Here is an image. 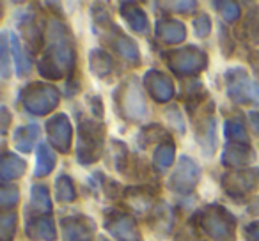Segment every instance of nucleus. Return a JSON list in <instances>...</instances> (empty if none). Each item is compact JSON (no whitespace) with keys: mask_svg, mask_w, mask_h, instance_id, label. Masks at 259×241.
Segmentation results:
<instances>
[{"mask_svg":"<svg viewBox=\"0 0 259 241\" xmlns=\"http://www.w3.org/2000/svg\"><path fill=\"white\" fill-rule=\"evenodd\" d=\"M197 179H199V170L195 167V163L190 158H181L180 167H178L172 179L169 181V184L176 191H188L195 186Z\"/></svg>","mask_w":259,"mask_h":241,"instance_id":"nucleus-1","label":"nucleus"},{"mask_svg":"<svg viewBox=\"0 0 259 241\" xmlns=\"http://www.w3.org/2000/svg\"><path fill=\"white\" fill-rule=\"evenodd\" d=\"M122 108L126 110V117L141 119L146 115V103L142 98V90L139 83L135 82V78H132V82H128V85H126V92L122 96Z\"/></svg>","mask_w":259,"mask_h":241,"instance_id":"nucleus-2","label":"nucleus"},{"mask_svg":"<svg viewBox=\"0 0 259 241\" xmlns=\"http://www.w3.org/2000/svg\"><path fill=\"white\" fill-rule=\"evenodd\" d=\"M155 76H156L155 80L146 78V80H149L148 85L151 87L153 96H155L158 101H165V100H169V98L172 96V83H170V80L167 78V76L160 75V73H156Z\"/></svg>","mask_w":259,"mask_h":241,"instance_id":"nucleus-3","label":"nucleus"},{"mask_svg":"<svg viewBox=\"0 0 259 241\" xmlns=\"http://www.w3.org/2000/svg\"><path fill=\"white\" fill-rule=\"evenodd\" d=\"M199 57H202V54L201 55H197V54H190V52H185V50H180V54L174 57V68L176 69H180V66H183V69L187 68L185 64H188V73L190 71H195L197 69V66H199ZM201 68V66H199Z\"/></svg>","mask_w":259,"mask_h":241,"instance_id":"nucleus-4","label":"nucleus"},{"mask_svg":"<svg viewBox=\"0 0 259 241\" xmlns=\"http://www.w3.org/2000/svg\"><path fill=\"white\" fill-rule=\"evenodd\" d=\"M160 36H162L165 41L176 43V41H181L185 37V29H183V25H180L178 22H169L162 30H160Z\"/></svg>","mask_w":259,"mask_h":241,"instance_id":"nucleus-5","label":"nucleus"},{"mask_svg":"<svg viewBox=\"0 0 259 241\" xmlns=\"http://www.w3.org/2000/svg\"><path fill=\"white\" fill-rule=\"evenodd\" d=\"M37 163H39L37 167H41V163H45V167L41 169V172L37 174V176H47V174L54 169V155H52V151L45 144L39 146V153H37Z\"/></svg>","mask_w":259,"mask_h":241,"instance_id":"nucleus-6","label":"nucleus"},{"mask_svg":"<svg viewBox=\"0 0 259 241\" xmlns=\"http://www.w3.org/2000/svg\"><path fill=\"white\" fill-rule=\"evenodd\" d=\"M172 156H174V146L167 144V146H163V148H160L155 155L156 167H158L160 170H165L167 167L172 163Z\"/></svg>","mask_w":259,"mask_h":241,"instance_id":"nucleus-7","label":"nucleus"},{"mask_svg":"<svg viewBox=\"0 0 259 241\" xmlns=\"http://www.w3.org/2000/svg\"><path fill=\"white\" fill-rule=\"evenodd\" d=\"M126 18L132 22V27L134 29H137L139 32H148V20H146L144 13L139 11V9H135V11H130V16H126Z\"/></svg>","mask_w":259,"mask_h":241,"instance_id":"nucleus-8","label":"nucleus"},{"mask_svg":"<svg viewBox=\"0 0 259 241\" xmlns=\"http://www.w3.org/2000/svg\"><path fill=\"white\" fill-rule=\"evenodd\" d=\"M59 199L61 201H73L75 199V191H73V184L68 181V177H61L57 183Z\"/></svg>","mask_w":259,"mask_h":241,"instance_id":"nucleus-9","label":"nucleus"},{"mask_svg":"<svg viewBox=\"0 0 259 241\" xmlns=\"http://www.w3.org/2000/svg\"><path fill=\"white\" fill-rule=\"evenodd\" d=\"M226 135L231 138H238V140H241V138L245 137V131H243V128H241L240 123H236V121H227Z\"/></svg>","mask_w":259,"mask_h":241,"instance_id":"nucleus-10","label":"nucleus"},{"mask_svg":"<svg viewBox=\"0 0 259 241\" xmlns=\"http://www.w3.org/2000/svg\"><path fill=\"white\" fill-rule=\"evenodd\" d=\"M2 55H4V61H2V75L9 76V62H8V43H6V36L2 39Z\"/></svg>","mask_w":259,"mask_h":241,"instance_id":"nucleus-11","label":"nucleus"},{"mask_svg":"<svg viewBox=\"0 0 259 241\" xmlns=\"http://www.w3.org/2000/svg\"><path fill=\"white\" fill-rule=\"evenodd\" d=\"M8 199H11V202L15 204L16 201H18V190L16 188H11V190H4V194H2V202H4V206H6V202H8Z\"/></svg>","mask_w":259,"mask_h":241,"instance_id":"nucleus-12","label":"nucleus"},{"mask_svg":"<svg viewBox=\"0 0 259 241\" xmlns=\"http://www.w3.org/2000/svg\"><path fill=\"white\" fill-rule=\"evenodd\" d=\"M248 234H250V237H254V239L259 241V222L248 227Z\"/></svg>","mask_w":259,"mask_h":241,"instance_id":"nucleus-13","label":"nucleus"},{"mask_svg":"<svg viewBox=\"0 0 259 241\" xmlns=\"http://www.w3.org/2000/svg\"><path fill=\"white\" fill-rule=\"evenodd\" d=\"M250 94H252V98L255 100V103L259 105V83H252V85H250Z\"/></svg>","mask_w":259,"mask_h":241,"instance_id":"nucleus-14","label":"nucleus"},{"mask_svg":"<svg viewBox=\"0 0 259 241\" xmlns=\"http://www.w3.org/2000/svg\"><path fill=\"white\" fill-rule=\"evenodd\" d=\"M250 119L254 121V130L259 133V114H257V112H252V114H250Z\"/></svg>","mask_w":259,"mask_h":241,"instance_id":"nucleus-15","label":"nucleus"},{"mask_svg":"<svg viewBox=\"0 0 259 241\" xmlns=\"http://www.w3.org/2000/svg\"><path fill=\"white\" fill-rule=\"evenodd\" d=\"M254 68H259V62H257V66H254Z\"/></svg>","mask_w":259,"mask_h":241,"instance_id":"nucleus-16","label":"nucleus"}]
</instances>
